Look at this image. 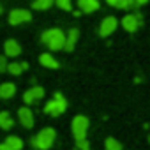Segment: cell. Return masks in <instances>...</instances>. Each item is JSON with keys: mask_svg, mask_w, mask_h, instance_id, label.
Returning <instances> with one entry per match:
<instances>
[{"mask_svg": "<svg viewBox=\"0 0 150 150\" xmlns=\"http://www.w3.org/2000/svg\"><path fill=\"white\" fill-rule=\"evenodd\" d=\"M23 139L20 136H7L0 143V150H21L23 148Z\"/></svg>", "mask_w": 150, "mask_h": 150, "instance_id": "30bf717a", "label": "cell"}, {"mask_svg": "<svg viewBox=\"0 0 150 150\" xmlns=\"http://www.w3.org/2000/svg\"><path fill=\"white\" fill-rule=\"evenodd\" d=\"M16 96V85L11 83V81H6L0 85V99H13Z\"/></svg>", "mask_w": 150, "mask_h": 150, "instance_id": "9a60e30c", "label": "cell"}, {"mask_svg": "<svg viewBox=\"0 0 150 150\" xmlns=\"http://www.w3.org/2000/svg\"><path fill=\"white\" fill-rule=\"evenodd\" d=\"M13 125H14V120H13L11 113L9 111H0V129L9 131Z\"/></svg>", "mask_w": 150, "mask_h": 150, "instance_id": "e0dca14e", "label": "cell"}, {"mask_svg": "<svg viewBox=\"0 0 150 150\" xmlns=\"http://www.w3.org/2000/svg\"><path fill=\"white\" fill-rule=\"evenodd\" d=\"M78 39H80V30L78 28H71L67 34H65V46L64 50L65 51H72L78 44Z\"/></svg>", "mask_w": 150, "mask_h": 150, "instance_id": "7c38bea8", "label": "cell"}, {"mask_svg": "<svg viewBox=\"0 0 150 150\" xmlns=\"http://www.w3.org/2000/svg\"><path fill=\"white\" fill-rule=\"evenodd\" d=\"M65 110H67V99L60 92H55L53 99L44 104V113L50 117H60L62 113H65Z\"/></svg>", "mask_w": 150, "mask_h": 150, "instance_id": "3957f363", "label": "cell"}, {"mask_svg": "<svg viewBox=\"0 0 150 150\" xmlns=\"http://www.w3.org/2000/svg\"><path fill=\"white\" fill-rule=\"evenodd\" d=\"M53 4H55V0H34V2H32V9H35V11H46Z\"/></svg>", "mask_w": 150, "mask_h": 150, "instance_id": "ac0fdd59", "label": "cell"}, {"mask_svg": "<svg viewBox=\"0 0 150 150\" xmlns=\"http://www.w3.org/2000/svg\"><path fill=\"white\" fill-rule=\"evenodd\" d=\"M55 4L62 11H72V2H71V0H55Z\"/></svg>", "mask_w": 150, "mask_h": 150, "instance_id": "44dd1931", "label": "cell"}, {"mask_svg": "<svg viewBox=\"0 0 150 150\" xmlns=\"http://www.w3.org/2000/svg\"><path fill=\"white\" fill-rule=\"evenodd\" d=\"M44 88L42 87H32V88H28L25 94H23V101H25V104L28 106V104H34V103H37V101H41L42 97H44Z\"/></svg>", "mask_w": 150, "mask_h": 150, "instance_id": "9c48e42d", "label": "cell"}, {"mask_svg": "<svg viewBox=\"0 0 150 150\" xmlns=\"http://www.w3.org/2000/svg\"><path fill=\"white\" fill-rule=\"evenodd\" d=\"M76 146H78L80 150H90V143L87 141V138H85V139H78V141H76Z\"/></svg>", "mask_w": 150, "mask_h": 150, "instance_id": "7402d4cb", "label": "cell"}, {"mask_svg": "<svg viewBox=\"0 0 150 150\" xmlns=\"http://www.w3.org/2000/svg\"><path fill=\"white\" fill-rule=\"evenodd\" d=\"M104 2L111 7H117V9H136L138 6L134 4V0H104Z\"/></svg>", "mask_w": 150, "mask_h": 150, "instance_id": "2e32d148", "label": "cell"}, {"mask_svg": "<svg viewBox=\"0 0 150 150\" xmlns=\"http://www.w3.org/2000/svg\"><path fill=\"white\" fill-rule=\"evenodd\" d=\"M148 143H150V136H148Z\"/></svg>", "mask_w": 150, "mask_h": 150, "instance_id": "484cf974", "label": "cell"}, {"mask_svg": "<svg viewBox=\"0 0 150 150\" xmlns=\"http://www.w3.org/2000/svg\"><path fill=\"white\" fill-rule=\"evenodd\" d=\"M4 51H6V57L9 58H16L21 55V46L16 39H7L6 44H4Z\"/></svg>", "mask_w": 150, "mask_h": 150, "instance_id": "8fae6325", "label": "cell"}, {"mask_svg": "<svg viewBox=\"0 0 150 150\" xmlns=\"http://www.w3.org/2000/svg\"><path fill=\"white\" fill-rule=\"evenodd\" d=\"M88 125H90V120L85 117V115H76L72 118V124H71V129H72V136L74 139H85L87 138V132H88Z\"/></svg>", "mask_w": 150, "mask_h": 150, "instance_id": "277c9868", "label": "cell"}, {"mask_svg": "<svg viewBox=\"0 0 150 150\" xmlns=\"http://www.w3.org/2000/svg\"><path fill=\"white\" fill-rule=\"evenodd\" d=\"M150 2V0H134V4L138 6V7H141V6H146Z\"/></svg>", "mask_w": 150, "mask_h": 150, "instance_id": "cb8c5ba5", "label": "cell"}, {"mask_svg": "<svg viewBox=\"0 0 150 150\" xmlns=\"http://www.w3.org/2000/svg\"><path fill=\"white\" fill-rule=\"evenodd\" d=\"M7 72L13 74V76H20V74L25 72V69H23L21 64H18V62H11V64L7 65Z\"/></svg>", "mask_w": 150, "mask_h": 150, "instance_id": "ffe728a7", "label": "cell"}, {"mask_svg": "<svg viewBox=\"0 0 150 150\" xmlns=\"http://www.w3.org/2000/svg\"><path fill=\"white\" fill-rule=\"evenodd\" d=\"M141 23H143V20H141V14H139V13H127V14L122 18V27H124V30H127L129 34H134V32L139 28Z\"/></svg>", "mask_w": 150, "mask_h": 150, "instance_id": "5b68a950", "label": "cell"}, {"mask_svg": "<svg viewBox=\"0 0 150 150\" xmlns=\"http://www.w3.org/2000/svg\"><path fill=\"white\" fill-rule=\"evenodd\" d=\"M7 65H9L7 57H0V72H7Z\"/></svg>", "mask_w": 150, "mask_h": 150, "instance_id": "603a6c76", "label": "cell"}, {"mask_svg": "<svg viewBox=\"0 0 150 150\" xmlns=\"http://www.w3.org/2000/svg\"><path fill=\"white\" fill-rule=\"evenodd\" d=\"M55 139H57V131L53 127H44L32 138L30 143L35 150H50L53 146Z\"/></svg>", "mask_w": 150, "mask_h": 150, "instance_id": "6da1fadb", "label": "cell"}, {"mask_svg": "<svg viewBox=\"0 0 150 150\" xmlns=\"http://www.w3.org/2000/svg\"><path fill=\"white\" fill-rule=\"evenodd\" d=\"M118 27V20L115 16H106L99 25V37H110Z\"/></svg>", "mask_w": 150, "mask_h": 150, "instance_id": "52a82bcc", "label": "cell"}, {"mask_svg": "<svg viewBox=\"0 0 150 150\" xmlns=\"http://www.w3.org/2000/svg\"><path fill=\"white\" fill-rule=\"evenodd\" d=\"M18 120L20 124L25 127V129H32L34 124H35V118H34V111L28 108V106H23L18 110Z\"/></svg>", "mask_w": 150, "mask_h": 150, "instance_id": "ba28073f", "label": "cell"}, {"mask_svg": "<svg viewBox=\"0 0 150 150\" xmlns=\"http://www.w3.org/2000/svg\"><path fill=\"white\" fill-rule=\"evenodd\" d=\"M101 7L99 0H78V9L85 14H90V13H96L97 9Z\"/></svg>", "mask_w": 150, "mask_h": 150, "instance_id": "4fadbf2b", "label": "cell"}, {"mask_svg": "<svg viewBox=\"0 0 150 150\" xmlns=\"http://www.w3.org/2000/svg\"><path fill=\"white\" fill-rule=\"evenodd\" d=\"M30 20H32V13L27 9H13L9 13V25H13V27L28 23Z\"/></svg>", "mask_w": 150, "mask_h": 150, "instance_id": "8992f818", "label": "cell"}, {"mask_svg": "<svg viewBox=\"0 0 150 150\" xmlns=\"http://www.w3.org/2000/svg\"><path fill=\"white\" fill-rule=\"evenodd\" d=\"M39 64H41L42 67H46V69H58V67H60L58 60H57L51 53H42V55H39Z\"/></svg>", "mask_w": 150, "mask_h": 150, "instance_id": "5bb4252c", "label": "cell"}, {"mask_svg": "<svg viewBox=\"0 0 150 150\" xmlns=\"http://www.w3.org/2000/svg\"><path fill=\"white\" fill-rule=\"evenodd\" d=\"M104 150H124V148H122V143L118 139H115V138L110 136L104 141Z\"/></svg>", "mask_w": 150, "mask_h": 150, "instance_id": "d6986e66", "label": "cell"}, {"mask_svg": "<svg viewBox=\"0 0 150 150\" xmlns=\"http://www.w3.org/2000/svg\"><path fill=\"white\" fill-rule=\"evenodd\" d=\"M0 14H2V4H0Z\"/></svg>", "mask_w": 150, "mask_h": 150, "instance_id": "d4e9b609", "label": "cell"}, {"mask_svg": "<svg viewBox=\"0 0 150 150\" xmlns=\"http://www.w3.org/2000/svg\"><path fill=\"white\" fill-rule=\"evenodd\" d=\"M41 41L51 51H58V50H64V46H65V34L60 28H48L41 35Z\"/></svg>", "mask_w": 150, "mask_h": 150, "instance_id": "7a4b0ae2", "label": "cell"}]
</instances>
